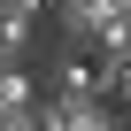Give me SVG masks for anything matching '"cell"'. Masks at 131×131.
Returning <instances> with one entry per match:
<instances>
[{"label": "cell", "mask_w": 131, "mask_h": 131, "mask_svg": "<svg viewBox=\"0 0 131 131\" xmlns=\"http://www.w3.org/2000/svg\"><path fill=\"white\" fill-rule=\"evenodd\" d=\"M54 31L70 54H123L131 46V23L116 16V0H54Z\"/></svg>", "instance_id": "6da1fadb"}, {"label": "cell", "mask_w": 131, "mask_h": 131, "mask_svg": "<svg viewBox=\"0 0 131 131\" xmlns=\"http://www.w3.org/2000/svg\"><path fill=\"white\" fill-rule=\"evenodd\" d=\"M31 46H39V23L16 16V8H0V62H23Z\"/></svg>", "instance_id": "7a4b0ae2"}, {"label": "cell", "mask_w": 131, "mask_h": 131, "mask_svg": "<svg viewBox=\"0 0 131 131\" xmlns=\"http://www.w3.org/2000/svg\"><path fill=\"white\" fill-rule=\"evenodd\" d=\"M123 123H131V108H123Z\"/></svg>", "instance_id": "5b68a950"}, {"label": "cell", "mask_w": 131, "mask_h": 131, "mask_svg": "<svg viewBox=\"0 0 131 131\" xmlns=\"http://www.w3.org/2000/svg\"><path fill=\"white\" fill-rule=\"evenodd\" d=\"M116 16H123V23H131V0H116Z\"/></svg>", "instance_id": "277c9868"}, {"label": "cell", "mask_w": 131, "mask_h": 131, "mask_svg": "<svg viewBox=\"0 0 131 131\" xmlns=\"http://www.w3.org/2000/svg\"><path fill=\"white\" fill-rule=\"evenodd\" d=\"M0 8H16V16H31V23H39V16L54 8V0H0Z\"/></svg>", "instance_id": "3957f363"}]
</instances>
